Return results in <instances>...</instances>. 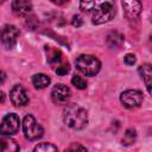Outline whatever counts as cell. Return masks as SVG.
Segmentation results:
<instances>
[{
  "label": "cell",
  "mask_w": 152,
  "mask_h": 152,
  "mask_svg": "<svg viewBox=\"0 0 152 152\" xmlns=\"http://www.w3.org/2000/svg\"><path fill=\"white\" fill-rule=\"evenodd\" d=\"M142 93L137 89H128L121 93L120 95V101L126 108H137L141 104L142 102Z\"/></svg>",
  "instance_id": "52a82bcc"
},
{
  "label": "cell",
  "mask_w": 152,
  "mask_h": 152,
  "mask_svg": "<svg viewBox=\"0 0 152 152\" xmlns=\"http://www.w3.org/2000/svg\"><path fill=\"white\" fill-rule=\"evenodd\" d=\"M63 120L72 129H82L88 124V113L78 104H69L64 109Z\"/></svg>",
  "instance_id": "6da1fadb"
},
{
  "label": "cell",
  "mask_w": 152,
  "mask_h": 152,
  "mask_svg": "<svg viewBox=\"0 0 152 152\" xmlns=\"http://www.w3.org/2000/svg\"><path fill=\"white\" fill-rule=\"evenodd\" d=\"M64 152H87V148L78 142H72L68 146V148H65Z\"/></svg>",
  "instance_id": "ffe728a7"
},
{
  "label": "cell",
  "mask_w": 152,
  "mask_h": 152,
  "mask_svg": "<svg viewBox=\"0 0 152 152\" xmlns=\"http://www.w3.org/2000/svg\"><path fill=\"white\" fill-rule=\"evenodd\" d=\"M12 10L17 15H25L32 10V4L26 0H15L12 2Z\"/></svg>",
  "instance_id": "8fae6325"
},
{
  "label": "cell",
  "mask_w": 152,
  "mask_h": 152,
  "mask_svg": "<svg viewBox=\"0 0 152 152\" xmlns=\"http://www.w3.org/2000/svg\"><path fill=\"white\" fill-rule=\"evenodd\" d=\"M124 61H125V63H126L127 65H133V64H135L137 58H135V55H133V53H127V55L125 56Z\"/></svg>",
  "instance_id": "603a6c76"
},
{
  "label": "cell",
  "mask_w": 152,
  "mask_h": 152,
  "mask_svg": "<svg viewBox=\"0 0 152 152\" xmlns=\"http://www.w3.org/2000/svg\"><path fill=\"white\" fill-rule=\"evenodd\" d=\"M4 101H5V94L2 91H0V103L4 102Z\"/></svg>",
  "instance_id": "484cf974"
},
{
  "label": "cell",
  "mask_w": 152,
  "mask_h": 152,
  "mask_svg": "<svg viewBox=\"0 0 152 152\" xmlns=\"http://www.w3.org/2000/svg\"><path fill=\"white\" fill-rule=\"evenodd\" d=\"M23 131H24L25 137L28 140H37L44 133L43 127L37 122V120L34 119V116L31 115V114H28V115H26L24 118V121H23Z\"/></svg>",
  "instance_id": "277c9868"
},
{
  "label": "cell",
  "mask_w": 152,
  "mask_h": 152,
  "mask_svg": "<svg viewBox=\"0 0 152 152\" xmlns=\"http://www.w3.org/2000/svg\"><path fill=\"white\" fill-rule=\"evenodd\" d=\"M19 30L14 25H5L0 30V42L6 49H12L18 40Z\"/></svg>",
  "instance_id": "8992f818"
},
{
  "label": "cell",
  "mask_w": 152,
  "mask_h": 152,
  "mask_svg": "<svg viewBox=\"0 0 152 152\" xmlns=\"http://www.w3.org/2000/svg\"><path fill=\"white\" fill-rule=\"evenodd\" d=\"M75 64H76L77 70H80L86 76H95L101 69L100 61L93 55H81V56H78L76 58Z\"/></svg>",
  "instance_id": "7a4b0ae2"
},
{
  "label": "cell",
  "mask_w": 152,
  "mask_h": 152,
  "mask_svg": "<svg viewBox=\"0 0 152 152\" xmlns=\"http://www.w3.org/2000/svg\"><path fill=\"white\" fill-rule=\"evenodd\" d=\"M71 83H72L77 89H86V87H87L86 80H83L81 76H77V75H74V76H72Z\"/></svg>",
  "instance_id": "d6986e66"
},
{
  "label": "cell",
  "mask_w": 152,
  "mask_h": 152,
  "mask_svg": "<svg viewBox=\"0 0 152 152\" xmlns=\"http://www.w3.org/2000/svg\"><path fill=\"white\" fill-rule=\"evenodd\" d=\"M0 152H19V146L10 137H2L0 138Z\"/></svg>",
  "instance_id": "4fadbf2b"
},
{
  "label": "cell",
  "mask_w": 152,
  "mask_h": 152,
  "mask_svg": "<svg viewBox=\"0 0 152 152\" xmlns=\"http://www.w3.org/2000/svg\"><path fill=\"white\" fill-rule=\"evenodd\" d=\"M33 152H58V150L50 142H40L34 147Z\"/></svg>",
  "instance_id": "e0dca14e"
},
{
  "label": "cell",
  "mask_w": 152,
  "mask_h": 152,
  "mask_svg": "<svg viewBox=\"0 0 152 152\" xmlns=\"http://www.w3.org/2000/svg\"><path fill=\"white\" fill-rule=\"evenodd\" d=\"M122 8H124V12L126 14L127 18L129 19H135L140 12H141V8H142V5L140 1H122Z\"/></svg>",
  "instance_id": "30bf717a"
},
{
  "label": "cell",
  "mask_w": 152,
  "mask_h": 152,
  "mask_svg": "<svg viewBox=\"0 0 152 152\" xmlns=\"http://www.w3.org/2000/svg\"><path fill=\"white\" fill-rule=\"evenodd\" d=\"M115 15V8L114 5L109 1L104 2H96L94 10H93V24L101 25L113 19Z\"/></svg>",
  "instance_id": "3957f363"
},
{
  "label": "cell",
  "mask_w": 152,
  "mask_h": 152,
  "mask_svg": "<svg viewBox=\"0 0 152 152\" xmlns=\"http://www.w3.org/2000/svg\"><path fill=\"white\" fill-rule=\"evenodd\" d=\"M19 126H20L19 116L14 113H10L2 119L0 124V134L2 137L13 135L19 131Z\"/></svg>",
  "instance_id": "5b68a950"
},
{
  "label": "cell",
  "mask_w": 152,
  "mask_h": 152,
  "mask_svg": "<svg viewBox=\"0 0 152 152\" xmlns=\"http://www.w3.org/2000/svg\"><path fill=\"white\" fill-rule=\"evenodd\" d=\"M10 97H11L12 103H13L14 106H17V107L25 106V104L28 103L27 93H26V90H25L20 84H15V86L11 89Z\"/></svg>",
  "instance_id": "9c48e42d"
},
{
  "label": "cell",
  "mask_w": 152,
  "mask_h": 152,
  "mask_svg": "<svg viewBox=\"0 0 152 152\" xmlns=\"http://www.w3.org/2000/svg\"><path fill=\"white\" fill-rule=\"evenodd\" d=\"M71 24H72L74 26H76V27H80V26L83 24V19H82V17L78 15V14L74 15V17H72V20H71Z\"/></svg>",
  "instance_id": "cb8c5ba5"
},
{
  "label": "cell",
  "mask_w": 152,
  "mask_h": 152,
  "mask_svg": "<svg viewBox=\"0 0 152 152\" xmlns=\"http://www.w3.org/2000/svg\"><path fill=\"white\" fill-rule=\"evenodd\" d=\"M124 43V36L118 31H112L107 36V44L110 48H119Z\"/></svg>",
  "instance_id": "5bb4252c"
},
{
  "label": "cell",
  "mask_w": 152,
  "mask_h": 152,
  "mask_svg": "<svg viewBox=\"0 0 152 152\" xmlns=\"http://www.w3.org/2000/svg\"><path fill=\"white\" fill-rule=\"evenodd\" d=\"M135 138H137L135 129H133V128H128V129L125 132V134H124L122 144H124V145H132V144L135 141Z\"/></svg>",
  "instance_id": "ac0fdd59"
},
{
  "label": "cell",
  "mask_w": 152,
  "mask_h": 152,
  "mask_svg": "<svg viewBox=\"0 0 152 152\" xmlns=\"http://www.w3.org/2000/svg\"><path fill=\"white\" fill-rule=\"evenodd\" d=\"M96 5V1H82L80 4V7L82 11H86V12H89V11H93L94 7Z\"/></svg>",
  "instance_id": "7402d4cb"
},
{
  "label": "cell",
  "mask_w": 152,
  "mask_h": 152,
  "mask_svg": "<svg viewBox=\"0 0 152 152\" xmlns=\"http://www.w3.org/2000/svg\"><path fill=\"white\" fill-rule=\"evenodd\" d=\"M138 72L140 75V77L142 78V81L145 82V86L147 88V91L151 93V78H152V70H151V65L150 64H142L138 68Z\"/></svg>",
  "instance_id": "7c38bea8"
},
{
  "label": "cell",
  "mask_w": 152,
  "mask_h": 152,
  "mask_svg": "<svg viewBox=\"0 0 152 152\" xmlns=\"http://www.w3.org/2000/svg\"><path fill=\"white\" fill-rule=\"evenodd\" d=\"M5 81H6V74L2 70H0V84H2Z\"/></svg>",
  "instance_id": "d4e9b609"
},
{
  "label": "cell",
  "mask_w": 152,
  "mask_h": 152,
  "mask_svg": "<svg viewBox=\"0 0 152 152\" xmlns=\"http://www.w3.org/2000/svg\"><path fill=\"white\" fill-rule=\"evenodd\" d=\"M46 53H48V61L52 64V63H58L61 61V51L57 49H52L51 46H46Z\"/></svg>",
  "instance_id": "2e32d148"
},
{
  "label": "cell",
  "mask_w": 152,
  "mask_h": 152,
  "mask_svg": "<svg viewBox=\"0 0 152 152\" xmlns=\"http://www.w3.org/2000/svg\"><path fill=\"white\" fill-rule=\"evenodd\" d=\"M32 83L37 89H43L50 84V77L45 74H36L32 77Z\"/></svg>",
  "instance_id": "9a60e30c"
},
{
  "label": "cell",
  "mask_w": 152,
  "mask_h": 152,
  "mask_svg": "<svg viewBox=\"0 0 152 152\" xmlns=\"http://www.w3.org/2000/svg\"><path fill=\"white\" fill-rule=\"evenodd\" d=\"M70 71V66H69V63L68 62H63V63H59L56 68V72L61 76L63 75H66L68 72Z\"/></svg>",
  "instance_id": "44dd1931"
},
{
  "label": "cell",
  "mask_w": 152,
  "mask_h": 152,
  "mask_svg": "<svg viewBox=\"0 0 152 152\" xmlns=\"http://www.w3.org/2000/svg\"><path fill=\"white\" fill-rule=\"evenodd\" d=\"M71 91L65 84H56L51 90V99L56 104H65L70 99Z\"/></svg>",
  "instance_id": "ba28073f"
}]
</instances>
